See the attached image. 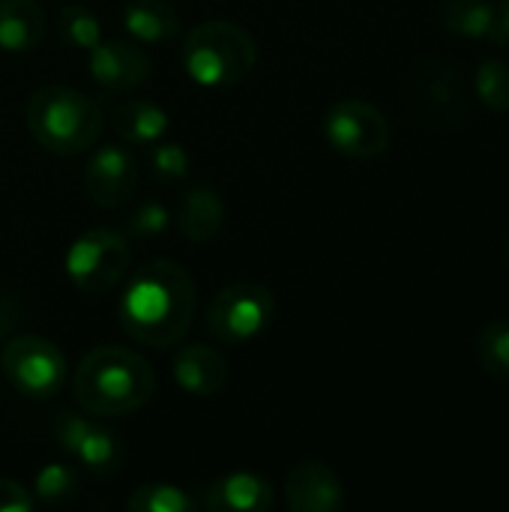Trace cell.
Masks as SVG:
<instances>
[{"label": "cell", "instance_id": "cell-1", "mask_svg": "<svg viewBox=\"0 0 509 512\" xmlns=\"http://www.w3.org/2000/svg\"><path fill=\"white\" fill-rule=\"evenodd\" d=\"M195 303L198 288L192 273L171 258H153L135 273H126L117 318L132 342L168 351L186 339Z\"/></svg>", "mask_w": 509, "mask_h": 512}, {"label": "cell", "instance_id": "cell-2", "mask_svg": "<svg viewBox=\"0 0 509 512\" xmlns=\"http://www.w3.org/2000/svg\"><path fill=\"white\" fill-rule=\"evenodd\" d=\"M156 393L153 366L120 345H99L81 357L72 375V396L84 414L126 417L144 408Z\"/></svg>", "mask_w": 509, "mask_h": 512}, {"label": "cell", "instance_id": "cell-3", "mask_svg": "<svg viewBox=\"0 0 509 512\" xmlns=\"http://www.w3.org/2000/svg\"><path fill=\"white\" fill-rule=\"evenodd\" d=\"M24 120L39 147L54 156L90 150L102 132L99 102L69 84H42L24 105Z\"/></svg>", "mask_w": 509, "mask_h": 512}, {"label": "cell", "instance_id": "cell-4", "mask_svg": "<svg viewBox=\"0 0 509 512\" xmlns=\"http://www.w3.org/2000/svg\"><path fill=\"white\" fill-rule=\"evenodd\" d=\"M186 75L210 90L243 84L258 63V45L252 33L234 21H204L183 36Z\"/></svg>", "mask_w": 509, "mask_h": 512}, {"label": "cell", "instance_id": "cell-5", "mask_svg": "<svg viewBox=\"0 0 509 512\" xmlns=\"http://www.w3.org/2000/svg\"><path fill=\"white\" fill-rule=\"evenodd\" d=\"M273 312L276 300L270 288L258 282H234L210 300L204 327L222 345H249L267 333Z\"/></svg>", "mask_w": 509, "mask_h": 512}, {"label": "cell", "instance_id": "cell-6", "mask_svg": "<svg viewBox=\"0 0 509 512\" xmlns=\"http://www.w3.org/2000/svg\"><path fill=\"white\" fill-rule=\"evenodd\" d=\"M411 108L432 129H462L471 117V99L462 72L441 60H420L411 75Z\"/></svg>", "mask_w": 509, "mask_h": 512}, {"label": "cell", "instance_id": "cell-7", "mask_svg": "<svg viewBox=\"0 0 509 512\" xmlns=\"http://www.w3.org/2000/svg\"><path fill=\"white\" fill-rule=\"evenodd\" d=\"M129 273V240L117 228H87L66 252V276L84 294H108Z\"/></svg>", "mask_w": 509, "mask_h": 512}, {"label": "cell", "instance_id": "cell-8", "mask_svg": "<svg viewBox=\"0 0 509 512\" xmlns=\"http://www.w3.org/2000/svg\"><path fill=\"white\" fill-rule=\"evenodd\" d=\"M0 366L6 381L27 399H51L63 390L69 366L63 351L42 336H15L3 345Z\"/></svg>", "mask_w": 509, "mask_h": 512}, {"label": "cell", "instance_id": "cell-9", "mask_svg": "<svg viewBox=\"0 0 509 512\" xmlns=\"http://www.w3.org/2000/svg\"><path fill=\"white\" fill-rule=\"evenodd\" d=\"M324 135L348 159H375L390 147V120L366 99H342L327 111Z\"/></svg>", "mask_w": 509, "mask_h": 512}, {"label": "cell", "instance_id": "cell-10", "mask_svg": "<svg viewBox=\"0 0 509 512\" xmlns=\"http://www.w3.org/2000/svg\"><path fill=\"white\" fill-rule=\"evenodd\" d=\"M51 432H54L57 447L96 477L117 474L126 459L120 438L108 426L93 420V414L84 417L75 411H60L51 423Z\"/></svg>", "mask_w": 509, "mask_h": 512}, {"label": "cell", "instance_id": "cell-11", "mask_svg": "<svg viewBox=\"0 0 509 512\" xmlns=\"http://www.w3.org/2000/svg\"><path fill=\"white\" fill-rule=\"evenodd\" d=\"M84 192L102 210H117L132 201L141 183V165L135 153L123 144L99 147L84 165Z\"/></svg>", "mask_w": 509, "mask_h": 512}, {"label": "cell", "instance_id": "cell-12", "mask_svg": "<svg viewBox=\"0 0 509 512\" xmlns=\"http://www.w3.org/2000/svg\"><path fill=\"white\" fill-rule=\"evenodd\" d=\"M87 72L93 78V84L105 93H129L138 90L150 72L153 63L147 57V51L129 39H105L87 51Z\"/></svg>", "mask_w": 509, "mask_h": 512}, {"label": "cell", "instance_id": "cell-13", "mask_svg": "<svg viewBox=\"0 0 509 512\" xmlns=\"http://www.w3.org/2000/svg\"><path fill=\"white\" fill-rule=\"evenodd\" d=\"M285 504L294 512H336L345 504V486L327 462L303 459L285 477Z\"/></svg>", "mask_w": 509, "mask_h": 512}, {"label": "cell", "instance_id": "cell-14", "mask_svg": "<svg viewBox=\"0 0 509 512\" xmlns=\"http://www.w3.org/2000/svg\"><path fill=\"white\" fill-rule=\"evenodd\" d=\"M228 360L210 345H180L174 354V381L195 399H213L228 387Z\"/></svg>", "mask_w": 509, "mask_h": 512}, {"label": "cell", "instance_id": "cell-15", "mask_svg": "<svg viewBox=\"0 0 509 512\" xmlns=\"http://www.w3.org/2000/svg\"><path fill=\"white\" fill-rule=\"evenodd\" d=\"M276 495L270 480L252 474V471H234L210 483L198 504L210 512H264L273 507Z\"/></svg>", "mask_w": 509, "mask_h": 512}, {"label": "cell", "instance_id": "cell-16", "mask_svg": "<svg viewBox=\"0 0 509 512\" xmlns=\"http://www.w3.org/2000/svg\"><path fill=\"white\" fill-rule=\"evenodd\" d=\"M171 222L189 243H210L225 228V201L213 186L195 183L180 195Z\"/></svg>", "mask_w": 509, "mask_h": 512}, {"label": "cell", "instance_id": "cell-17", "mask_svg": "<svg viewBox=\"0 0 509 512\" xmlns=\"http://www.w3.org/2000/svg\"><path fill=\"white\" fill-rule=\"evenodd\" d=\"M123 30L135 42L159 45L180 33V15L168 0H129L123 6Z\"/></svg>", "mask_w": 509, "mask_h": 512}, {"label": "cell", "instance_id": "cell-18", "mask_svg": "<svg viewBox=\"0 0 509 512\" xmlns=\"http://www.w3.org/2000/svg\"><path fill=\"white\" fill-rule=\"evenodd\" d=\"M45 39V12L36 0H0V48L33 51Z\"/></svg>", "mask_w": 509, "mask_h": 512}, {"label": "cell", "instance_id": "cell-19", "mask_svg": "<svg viewBox=\"0 0 509 512\" xmlns=\"http://www.w3.org/2000/svg\"><path fill=\"white\" fill-rule=\"evenodd\" d=\"M111 123H114V132L126 144L150 147L165 138L168 126H171V114L153 99H132V102L117 105Z\"/></svg>", "mask_w": 509, "mask_h": 512}, {"label": "cell", "instance_id": "cell-20", "mask_svg": "<svg viewBox=\"0 0 509 512\" xmlns=\"http://www.w3.org/2000/svg\"><path fill=\"white\" fill-rule=\"evenodd\" d=\"M441 21L465 39H483L492 36L498 9L486 0H444L441 3Z\"/></svg>", "mask_w": 509, "mask_h": 512}, {"label": "cell", "instance_id": "cell-21", "mask_svg": "<svg viewBox=\"0 0 509 512\" xmlns=\"http://www.w3.org/2000/svg\"><path fill=\"white\" fill-rule=\"evenodd\" d=\"M78 492H81V477L69 462H51L39 468L33 480V501L48 504V507L69 504L78 498Z\"/></svg>", "mask_w": 509, "mask_h": 512}, {"label": "cell", "instance_id": "cell-22", "mask_svg": "<svg viewBox=\"0 0 509 512\" xmlns=\"http://www.w3.org/2000/svg\"><path fill=\"white\" fill-rule=\"evenodd\" d=\"M198 498L171 483H144L126 498L129 512H192Z\"/></svg>", "mask_w": 509, "mask_h": 512}, {"label": "cell", "instance_id": "cell-23", "mask_svg": "<svg viewBox=\"0 0 509 512\" xmlns=\"http://www.w3.org/2000/svg\"><path fill=\"white\" fill-rule=\"evenodd\" d=\"M57 36L69 48L90 51V48H96L102 42V21L81 3L63 6L60 15H57Z\"/></svg>", "mask_w": 509, "mask_h": 512}, {"label": "cell", "instance_id": "cell-24", "mask_svg": "<svg viewBox=\"0 0 509 512\" xmlns=\"http://www.w3.org/2000/svg\"><path fill=\"white\" fill-rule=\"evenodd\" d=\"M477 360L483 366L486 375L509 381V321H492L483 327L480 339H477Z\"/></svg>", "mask_w": 509, "mask_h": 512}, {"label": "cell", "instance_id": "cell-25", "mask_svg": "<svg viewBox=\"0 0 509 512\" xmlns=\"http://www.w3.org/2000/svg\"><path fill=\"white\" fill-rule=\"evenodd\" d=\"M147 165H150V174L156 177V183H162V186H183L189 180V171H192L189 153L177 141L150 144Z\"/></svg>", "mask_w": 509, "mask_h": 512}, {"label": "cell", "instance_id": "cell-26", "mask_svg": "<svg viewBox=\"0 0 509 512\" xmlns=\"http://www.w3.org/2000/svg\"><path fill=\"white\" fill-rule=\"evenodd\" d=\"M474 87H477V96L486 108L504 114L509 111V63L507 60H498V57H489L480 63L477 75H474Z\"/></svg>", "mask_w": 509, "mask_h": 512}, {"label": "cell", "instance_id": "cell-27", "mask_svg": "<svg viewBox=\"0 0 509 512\" xmlns=\"http://www.w3.org/2000/svg\"><path fill=\"white\" fill-rule=\"evenodd\" d=\"M168 228H171V210L159 198L138 201L126 213V222H123V234L138 237V240H153V237L165 234Z\"/></svg>", "mask_w": 509, "mask_h": 512}, {"label": "cell", "instance_id": "cell-28", "mask_svg": "<svg viewBox=\"0 0 509 512\" xmlns=\"http://www.w3.org/2000/svg\"><path fill=\"white\" fill-rule=\"evenodd\" d=\"M33 492H27L15 480L0 477V512H30L33 510Z\"/></svg>", "mask_w": 509, "mask_h": 512}, {"label": "cell", "instance_id": "cell-29", "mask_svg": "<svg viewBox=\"0 0 509 512\" xmlns=\"http://www.w3.org/2000/svg\"><path fill=\"white\" fill-rule=\"evenodd\" d=\"M21 318H24L21 300H18L15 294H9V291L0 288V339H3V336H12L15 327L21 324Z\"/></svg>", "mask_w": 509, "mask_h": 512}, {"label": "cell", "instance_id": "cell-30", "mask_svg": "<svg viewBox=\"0 0 509 512\" xmlns=\"http://www.w3.org/2000/svg\"><path fill=\"white\" fill-rule=\"evenodd\" d=\"M492 36H495L498 42L509 45V0H498V21H495Z\"/></svg>", "mask_w": 509, "mask_h": 512}, {"label": "cell", "instance_id": "cell-31", "mask_svg": "<svg viewBox=\"0 0 509 512\" xmlns=\"http://www.w3.org/2000/svg\"><path fill=\"white\" fill-rule=\"evenodd\" d=\"M507 261H509V246H507Z\"/></svg>", "mask_w": 509, "mask_h": 512}]
</instances>
